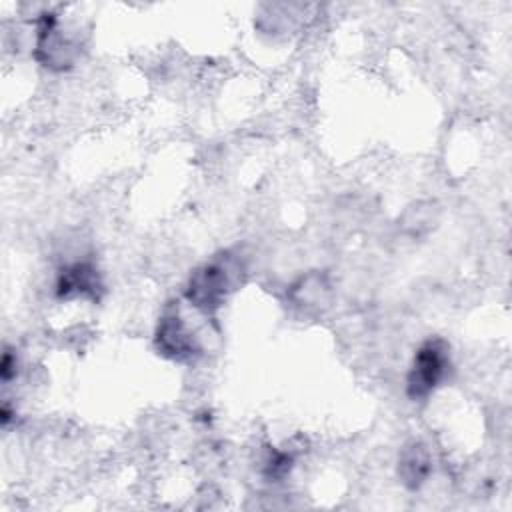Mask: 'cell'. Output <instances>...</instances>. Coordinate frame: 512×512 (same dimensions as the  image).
<instances>
[{
    "instance_id": "6da1fadb",
    "label": "cell",
    "mask_w": 512,
    "mask_h": 512,
    "mask_svg": "<svg viewBox=\"0 0 512 512\" xmlns=\"http://www.w3.org/2000/svg\"><path fill=\"white\" fill-rule=\"evenodd\" d=\"M240 272L242 266L232 254L224 252L214 256L190 274L186 286L188 302L206 314L218 310L228 294L236 288Z\"/></svg>"
},
{
    "instance_id": "7a4b0ae2",
    "label": "cell",
    "mask_w": 512,
    "mask_h": 512,
    "mask_svg": "<svg viewBox=\"0 0 512 512\" xmlns=\"http://www.w3.org/2000/svg\"><path fill=\"white\" fill-rule=\"evenodd\" d=\"M450 366L448 344L442 338L426 340L414 354L406 378V394L412 400L428 398L446 378Z\"/></svg>"
},
{
    "instance_id": "3957f363",
    "label": "cell",
    "mask_w": 512,
    "mask_h": 512,
    "mask_svg": "<svg viewBox=\"0 0 512 512\" xmlns=\"http://www.w3.org/2000/svg\"><path fill=\"white\" fill-rule=\"evenodd\" d=\"M36 60L54 70H64L74 64L78 56V42L66 34L58 16L44 14L38 20L36 32Z\"/></svg>"
},
{
    "instance_id": "277c9868",
    "label": "cell",
    "mask_w": 512,
    "mask_h": 512,
    "mask_svg": "<svg viewBox=\"0 0 512 512\" xmlns=\"http://www.w3.org/2000/svg\"><path fill=\"white\" fill-rule=\"evenodd\" d=\"M154 344L158 352L170 360H190L194 354H198V340L194 332L188 328L184 318L178 314V310L168 308L156 326Z\"/></svg>"
},
{
    "instance_id": "5b68a950",
    "label": "cell",
    "mask_w": 512,
    "mask_h": 512,
    "mask_svg": "<svg viewBox=\"0 0 512 512\" xmlns=\"http://www.w3.org/2000/svg\"><path fill=\"white\" fill-rule=\"evenodd\" d=\"M432 472V458L422 442H410L402 448L398 458V476L410 490H418Z\"/></svg>"
},
{
    "instance_id": "8992f818",
    "label": "cell",
    "mask_w": 512,
    "mask_h": 512,
    "mask_svg": "<svg viewBox=\"0 0 512 512\" xmlns=\"http://www.w3.org/2000/svg\"><path fill=\"white\" fill-rule=\"evenodd\" d=\"M100 290V280L94 266L86 262H76L66 266L56 282V292L60 298H78V296H92Z\"/></svg>"
},
{
    "instance_id": "52a82bcc",
    "label": "cell",
    "mask_w": 512,
    "mask_h": 512,
    "mask_svg": "<svg viewBox=\"0 0 512 512\" xmlns=\"http://www.w3.org/2000/svg\"><path fill=\"white\" fill-rule=\"evenodd\" d=\"M292 466V456L286 452H272L270 458L266 460V474L270 478H282L288 474Z\"/></svg>"
},
{
    "instance_id": "ba28073f",
    "label": "cell",
    "mask_w": 512,
    "mask_h": 512,
    "mask_svg": "<svg viewBox=\"0 0 512 512\" xmlns=\"http://www.w3.org/2000/svg\"><path fill=\"white\" fill-rule=\"evenodd\" d=\"M14 372H16V356L10 350H6L2 356V364H0V376L4 382H8Z\"/></svg>"
}]
</instances>
